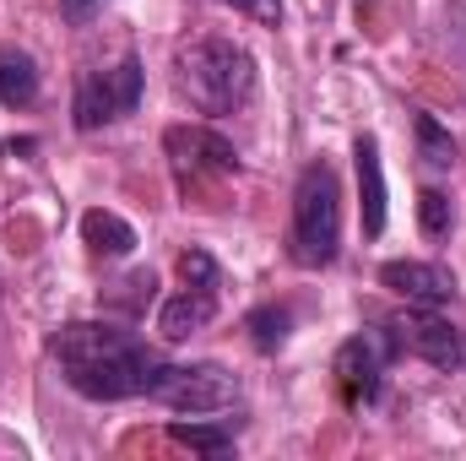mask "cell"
I'll use <instances>...</instances> for the list:
<instances>
[{
	"label": "cell",
	"mask_w": 466,
	"mask_h": 461,
	"mask_svg": "<svg viewBox=\"0 0 466 461\" xmlns=\"http://www.w3.org/2000/svg\"><path fill=\"white\" fill-rule=\"evenodd\" d=\"M342 250V185H337V169L326 158H315L304 174H299V190H293V229H288V255L309 271L331 266Z\"/></svg>",
	"instance_id": "3"
},
{
	"label": "cell",
	"mask_w": 466,
	"mask_h": 461,
	"mask_svg": "<svg viewBox=\"0 0 466 461\" xmlns=\"http://www.w3.org/2000/svg\"><path fill=\"white\" fill-rule=\"evenodd\" d=\"M212 321H218V288H185V293H174V299L163 304L157 332H163L168 343H185V337L207 332Z\"/></svg>",
	"instance_id": "10"
},
{
	"label": "cell",
	"mask_w": 466,
	"mask_h": 461,
	"mask_svg": "<svg viewBox=\"0 0 466 461\" xmlns=\"http://www.w3.org/2000/svg\"><path fill=\"white\" fill-rule=\"evenodd\" d=\"M55 358L71 391H82L87 402H130L147 396L152 374H157V353L141 343L136 332H125L115 321H71L55 332Z\"/></svg>",
	"instance_id": "1"
},
{
	"label": "cell",
	"mask_w": 466,
	"mask_h": 461,
	"mask_svg": "<svg viewBox=\"0 0 466 461\" xmlns=\"http://www.w3.org/2000/svg\"><path fill=\"white\" fill-rule=\"evenodd\" d=\"M33 98H38V60L16 44H0V104L27 109Z\"/></svg>",
	"instance_id": "12"
},
{
	"label": "cell",
	"mask_w": 466,
	"mask_h": 461,
	"mask_svg": "<svg viewBox=\"0 0 466 461\" xmlns=\"http://www.w3.org/2000/svg\"><path fill=\"white\" fill-rule=\"evenodd\" d=\"M380 282L390 293H401L407 304H451L456 299V271L440 266V261H385L380 266Z\"/></svg>",
	"instance_id": "9"
},
{
	"label": "cell",
	"mask_w": 466,
	"mask_h": 461,
	"mask_svg": "<svg viewBox=\"0 0 466 461\" xmlns=\"http://www.w3.org/2000/svg\"><path fill=\"white\" fill-rule=\"evenodd\" d=\"M179 71V93L201 109V115H233L255 98V55L233 38H190L174 55Z\"/></svg>",
	"instance_id": "2"
},
{
	"label": "cell",
	"mask_w": 466,
	"mask_h": 461,
	"mask_svg": "<svg viewBox=\"0 0 466 461\" xmlns=\"http://www.w3.org/2000/svg\"><path fill=\"white\" fill-rule=\"evenodd\" d=\"M179 277H185V288H218V261L207 250H185L179 255Z\"/></svg>",
	"instance_id": "18"
},
{
	"label": "cell",
	"mask_w": 466,
	"mask_h": 461,
	"mask_svg": "<svg viewBox=\"0 0 466 461\" xmlns=\"http://www.w3.org/2000/svg\"><path fill=\"white\" fill-rule=\"evenodd\" d=\"M163 152H168V169H174V185L185 196H212L223 179L238 174V152L223 130L212 125H168L163 130Z\"/></svg>",
	"instance_id": "4"
},
{
	"label": "cell",
	"mask_w": 466,
	"mask_h": 461,
	"mask_svg": "<svg viewBox=\"0 0 466 461\" xmlns=\"http://www.w3.org/2000/svg\"><path fill=\"white\" fill-rule=\"evenodd\" d=\"M288 326H293V315H288L282 304H266V310L249 315V337H255L260 353H277V347L288 343Z\"/></svg>",
	"instance_id": "17"
},
{
	"label": "cell",
	"mask_w": 466,
	"mask_h": 461,
	"mask_svg": "<svg viewBox=\"0 0 466 461\" xmlns=\"http://www.w3.org/2000/svg\"><path fill=\"white\" fill-rule=\"evenodd\" d=\"M396 343L412 347L418 358H429L434 369H456V364L466 358L461 337L451 332V321H440V315H434V304H418V310H407V315L396 321Z\"/></svg>",
	"instance_id": "8"
},
{
	"label": "cell",
	"mask_w": 466,
	"mask_h": 461,
	"mask_svg": "<svg viewBox=\"0 0 466 461\" xmlns=\"http://www.w3.org/2000/svg\"><path fill=\"white\" fill-rule=\"evenodd\" d=\"M418 229L429 233V239H445V233L456 229V207H451V196L445 190H418Z\"/></svg>",
	"instance_id": "16"
},
{
	"label": "cell",
	"mask_w": 466,
	"mask_h": 461,
	"mask_svg": "<svg viewBox=\"0 0 466 461\" xmlns=\"http://www.w3.org/2000/svg\"><path fill=\"white\" fill-rule=\"evenodd\" d=\"M141 82H147V71H141L136 55H125V60L109 66V71L82 77L76 104H71L76 130H98V125H115V119L136 115V104H141Z\"/></svg>",
	"instance_id": "6"
},
{
	"label": "cell",
	"mask_w": 466,
	"mask_h": 461,
	"mask_svg": "<svg viewBox=\"0 0 466 461\" xmlns=\"http://www.w3.org/2000/svg\"><path fill=\"white\" fill-rule=\"evenodd\" d=\"M352 158H358V207H363V233H385V169H380V141L374 136H358L352 141Z\"/></svg>",
	"instance_id": "11"
},
{
	"label": "cell",
	"mask_w": 466,
	"mask_h": 461,
	"mask_svg": "<svg viewBox=\"0 0 466 461\" xmlns=\"http://www.w3.org/2000/svg\"><path fill=\"white\" fill-rule=\"evenodd\" d=\"M412 130H418V158H423L429 169H456V141H451V130H445L440 119L412 115Z\"/></svg>",
	"instance_id": "14"
},
{
	"label": "cell",
	"mask_w": 466,
	"mask_h": 461,
	"mask_svg": "<svg viewBox=\"0 0 466 461\" xmlns=\"http://www.w3.org/2000/svg\"><path fill=\"white\" fill-rule=\"evenodd\" d=\"M82 239H87L93 255H109V261H125V255L136 250V229H130L119 212H104V207H93V212L82 218Z\"/></svg>",
	"instance_id": "13"
},
{
	"label": "cell",
	"mask_w": 466,
	"mask_h": 461,
	"mask_svg": "<svg viewBox=\"0 0 466 461\" xmlns=\"http://www.w3.org/2000/svg\"><path fill=\"white\" fill-rule=\"evenodd\" d=\"M147 396L174 413H228L238 402V374L223 364H157Z\"/></svg>",
	"instance_id": "5"
},
{
	"label": "cell",
	"mask_w": 466,
	"mask_h": 461,
	"mask_svg": "<svg viewBox=\"0 0 466 461\" xmlns=\"http://www.w3.org/2000/svg\"><path fill=\"white\" fill-rule=\"evenodd\" d=\"M228 5H238V11H249L260 27H277L282 22V0H228Z\"/></svg>",
	"instance_id": "19"
},
{
	"label": "cell",
	"mask_w": 466,
	"mask_h": 461,
	"mask_svg": "<svg viewBox=\"0 0 466 461\" xmlns=\"http://www.w3.org/2000/svg\"><path fill=\"white\" fill-rule=\"evenodd\" d=\"M168 435H174L179 446L201 451V456H228L233 451V429L228 424H174Z\"/></svg>",
	"instance_id": "15"
},
{
	"label": "cell",
	"mask_w": 466,
	"mask_h": 461,
	"mask_svg": "<svg viewBox=\"0 0 466 461\" xmlns=\"http://www.w3.org/2000/svg\"><path fill=\"white\" fill-rule=\"evenodd\" d=\"M396 337H385L380 326L374 332H358L348 343L337 347V385H342V402L348 407H369L374 396H380V385H385V364H390V353H396Z\"/></svg>",
	"instance_id": "7"
}]
</instances>
